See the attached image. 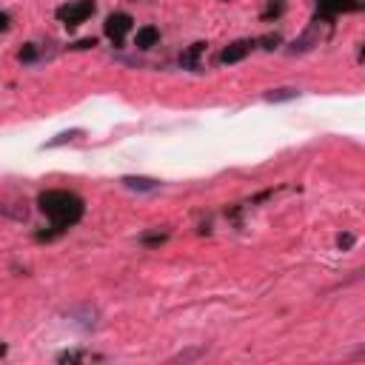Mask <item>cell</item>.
Masks as SVG:
<instances>
[{
	"mask_svg": "<svg viewBox=\"0 0 365 365\" xmlns=\"http://www.w3.org/2000/svg\"><path fill=\"white\" fill-rule=\"evenodd\" d=\"M123 185L131 188V191H157L160 180H154V177H123Z\"/></svg>",
	"mask_w": 365,
	"mask_h": 365,
	"instance_id": "obj_8",
	"label": "cell"
},
{
	"mask_svg": "<svg viewBox=\"0 0 365 365\" xmlns=\"http://www.w3.org/2000/svg\"><path fill=\"white\" fill-rule=\"evenodd\" d=\"M131 26H134V20H131V14H125V11H114V14H108L106 23H103V29H106V34L111 37L114 46H123V40H125V34L131 31Z\"/></svg>",
	"mask_w": 365,
	"mask_h": 365,
	"instance_id": "obj_3",
	"label": "cell"
},
{
	"mask_svg": "<svg viewBox=\"0 0 365 365\" xmlns=\"http://www.w3.org/2000/svg\"><path fill=\"white\" fill-rule=\"evenodd\" d=\"M336 245H339L342 251H348V248L354 245V234H339V237H336Z\"/></svg>",
	"mask_w": 365,
	"mask_h": 365,
	"instance_id": "obj_15",
	"label": "cell"
},
{
	"mask_svg": "<svg viewBox=\"0 0 365 365\" xmlns=\"http://www.w3.org/2000/svg\"><path fill=\"white\" fill-rule=\"evenodd\" d=\"M6 29H9V14L0 11V31H6Z\"/></svg>",
	"mask_w": 365,
	"mask_h": 365,
	"instance_id": "obj_19",
	"label": "cell"
},
{
	"mask_svg": "<svg viewBox=\"0 0 365 365\" xmlns=\"http://www.w3.org/2000/svg\"><path fill=\"white\" fill-rule=\"evenodd\" d=\"M259 43H265L262 48H277V46H279V34H268V37H262Z\"/></svg>",
	"mask_w": 365,
	"mask_h": 365,
	"instance_id": "obj_16",
	"label": "cell"
},
{
	"mask_svg": "<svg viewBox=\"0 0 365 365\" xmlns=\"http://www.w3.org/2000/svg\"><path fill=\"white\" fill-rule=\"evenodd\" d=\"M319 37H322V31H319V20L314 17V23L288 46V54H305V51H311L314 46H319Z\"/></svg>",
	"mask_w": 365,
	"mask_h": 365,
	"instance_id": "obj_5",
	"label": "cell"
},
{
	"mask_svg": "<svg viewBox=\"0 0 365 365\" xmlns=\"http://www.w3.org/2000/svg\"><path fill=\"white\" fill-rule=\"evenodd\" d=\"M80 134H83L80 128H71V131H63V134H57L54 140H48V143H46V148H54V145H63V143H68V140H77Z\"/></svg>",
	"mask_w": 365,
	"mask_h": 365,
	"instance_id": "obj_11",
	"label": "cell"
},
{
	"mask_svg": "<svg viewBox=\"0 0 365 365\" xmlns=\"http://www.w3.org/2000/svg\"><path fill=\"white\" fill-rule=\"evenodd\" d=\"M165 240V234H145L143 237V242H148V245H154V242H163Z\"/></svg>",
	"mask_w": 365,
	"mask_h": 365,
	"instance_id": "obj_18",
	"label": "cell"
},
{
	"mask_svg": "<svg viewBox=\"0 0 365 365\" xmlns=\"http://www.w3.org/2000/svg\"><path fill=\"white\" fill-rule=\"evenodd\" d=\"M37 205L48 217L54 234L77 225L83 220V211H86L83 197H77L74 191H66V188H48V191H43L37 197Z\"/></svg>",
	"mask_w": 365,
	"mask_h": 365,
	"instance_id": "obj_1",
	"label": "cell"
},
{
	"mask_svg": "<svg viewBox=\"0 0 365 365\" xmlns=\"http://www.w3.org/2000/svg\"><path fill=\"white\" fill-rule=\"evenodd\" d=\"M356 9H362L359 0H317V20H334L336 14Z\"/></svg>",
	"mask_w": 365,
	"mask_h": 365,
	"instance_id": "obj_4",
	"label": "cell"
},
{
	"mask_svg": "<svg viewBox=\"0 0 365 365\" xmlns=\"http://www.w3.org/2000/svg\"><path fill=\"white\" fill-rule=\"evenodd\" d=\"M282 9H285L282 0H268V6H265V11H262V20H271V17L282 14Z\"/></svg>",
	"mask_w": 365,
	"mask_h": 365,
	"instance_id": "obj_13",
	"label": "cell"
},
{
	"mask_svg": "<svg viewBox=\"0 0 365 365\" xmlns=\"http://www.w3.org/2000/svg\"><path fill=\"white\" fill-rule=\"evenodd\" d=\"M251 46H254V40H234L231 46H225L222 48V54H220V63H225V66H231V63H240L248 51H251Z\"/></svg>",
	"mask_w": 365,
	"mask_h": 365,
	"instance_id": "obj_6",
	"label": "cell"
},
{
	"mask_svg": "<svg viewBox=\"0 0 365 365\" xmlns=\"http://www.w3.org/2000/svg\"><path fill=\"white\" fill-rule=\"evenodd\" d=\"M94 0H71V3H66V6H60L57 9V20L66 26V29H74V26H80L83 20H88L91 14H94Z\"/></svg>",
	"mask_w": 365,
	"mask_h": 365,
	"instance_id": "obj_2",
	"label": "cell"
},
{
	"mask_svg": "<svg viewBox=\"0 0 365 365\" xmlns=\"http://www.w3.org/2000/svg\"><path fill=\"white\" fill-rule=\"evenodd\" d=\"M157 40H160V31H157L154 26H143V29H137V34H134V46H137V48H151Z\"/></svg>",
	"mask_w": 365,
	"mask_h": 365,
	"instance_id": "obj_9",
	"label": "cell"
},
{
	"mask_svg": "<svg viewBox=\"0 0 365 365\" xmlns=\"http://www.w3.org/2000/svg\"><path fill=\"white\" fill-rule=\"evenodd\" d=\"M294 97H299V91H297V88H291V86H282V88H271V91H265V100H268V103H285V100H294Z\"/></svg>",
	"mask_w": 365,
	"mask_h": 365,
	"instance_id": "obj_10",
	"label": "cell"
},
{
	"mask_svg": "<svg viewBox=\"0 0 365 365\" xmlns=\"http://www.w3.org/2000/svg\"><path fill=\"white\" fill-rule=\"evenodd\" d=\"M3 354H6V348H3V345H0V356H3Z\"/></svg>",
	"mask_w": 365,
	"mask_h": 365,
	"instance_id": "obj_20",
	"label": "cell"
},
{
	"mask_svg": "<svg viewBox=\"0 0 365 365\" xmlns=\"http://www.w3.org/2000/svg\"><path fill=\"white\" fill-rule=\"evenodd\" d=\"M83 359H88L86 351H63V354L57 356V362H83Z\"/></svg>",
	"mask_w": 365,
	"mask_h": 365,
	"instance_id": "obj_14",
	"label": "cell"
},
{
	"mask_svg": "<svg viewBox=\"0 0 365 365\" xmlns=\"http://www.w3.org/2000/svg\"><path fill=\"white\" fill-rule=\"evenodd\" d=\"M202 51H205V43H202V40L191 43V46L180 54V66H182V68H191V71L200 68V57H202Z\"/></svg>",
	"mask_w": 365,
	"mask_h": 365,
	"instance_id": "obj_7",
	"label": "cell"
},
{
	"mask_svg": "<svg viewBox=\"0 0 365 365\" xmlns=\"http://www.w3.org/2000/svg\"><path fill=\"white\" fill-rule=\"evenodd\" d=\"M37 54H40V51H37V46H34V43H26V46L20 48V54H17V60H20V63H34V60H37Z\"/></svg>",
	"mask_w": 365,
	"mask_h": 365,
	"instance_id": "obj_12",
	"label": "cell"
},
{
	"mask_svg": "<svg viewBox=\"0 0 365 365\" xmlns=\"http://www.w3.org/2000/svg\"><path fill=\"white\" fill-rule=\"evenodd\" d=\"M91 46H97V40L94 37H86V40H77L71 48H77V51H83V48H91Z\"/></svg>",
	"mask_w": 365,
	"mask_h": 365,
	"instance_id": "obj_17",
	"label": "cell"
}]
</instances>
